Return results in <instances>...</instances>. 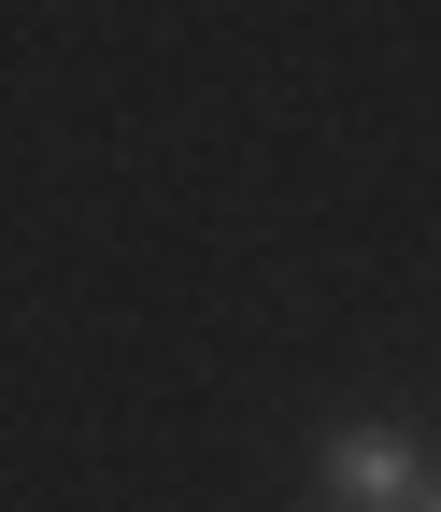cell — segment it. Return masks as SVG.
<instances>
[{
    "mask_svg": "<svg viewBox=\"0 0 441 512\" xmlns=\"http://www.w3.org/2000/svg\"><path fill=\"white\" fill-rule=\"evenodd\" d=\"M413 498H427V470H413V441L385 413L328 441V512H413Z\"/></svg>",
    "mask_w": 441,
    "mask_h": 512,
    "instance_id": "6da1fadb",
    "label": "cell"
},
{
    "mask_svg": "<svg viewBox=\"0 0 441 512\" xmlns=\"http://www.w3.org/2000/svg\"><path fill=\"white\" fill-rule=\"evenodd\" d=\"M413 512H441V484H427V498H413Z\"/></svg>",
    "mask_w": 441,
    "mask_h": 512,
    "instance_id": "7a4b0ae2",
    "label": "cell"
}]
</instances>
